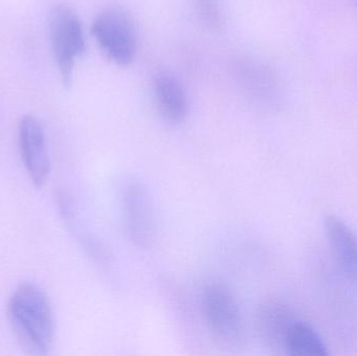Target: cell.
<instances>
[{"label":"cell","instance_id":"cell-1","mask_svg":"<svg viewBox=\"0 0 357 356\" xmlns=\"http://www.w3.org/2000/svg\"><path fill=\"white\" fill-rule=\"evenodd\" d=\"M10 325L21 346L35 355H47L54 343V319L45 292L37 284H22L8 307Z\"/></svg>","mask_w":357,"mask_h":356},{"label":"cell","instance_id":"cell-2","mask_svg":"<svg viewBox=\"0 0 357 356\" xmlns=\"http://www.w3.org/2000/svg\"><path fill=\"white\" fill-rule=\"evenodd\" d=\"M48 31L54 61L67 87L73 82L75 62L87 49L81 20L69 6L58 4L48 15Z\"/></svg>","mask_w":357,"mask_h":356},{"label":"cell","instance_id":"cell-3","mask_svg":"<svg viewBox=\"0 0 357 356\" xmlns=\"http://www.w3.org/2000/svg\"><path fill=\"white\" fill-rule=\"evenodd\" d=\"M100 49L119 66L133 62L137 52L135 23L127 10L111 6L98 15L91 26Z\"/></svg>","mask_w":357,"mask_h":356},{"label":"cell","instance_id":"cell-4","mask_svg":"<svg viewBox=\"0 0 357 356\" xmlns=\"http://www.w3.org/2000/svg\"><path fill=\"white\" fill-rule=\"evenodd\" d=\"M202 313L212 332L225 342L237 344L245 338V321L230 291L220 284H209L202 293Z\"/></svg>","mask_w":357,"mask_h":356},{"label":"cell","instance_id":"cell-5","mask_svg":"<svg viewBox=\"0 0 357 356\" xmlns=\"http://www.w3.org/2000/svg\"><path fill=\"white\" fill-rule=\"evenodd\" d=\"M123 189L121 202L128 236L136 246L146 248L156 238L154 201L146 186L139 182H128Z\"/></svg>","mask_w":357,"mask_h":356},{"label":"cell","instance_id":"cell-6","mask_svg":"<svg viewBox=\"0 0 357 356\" xmlns=\"http://www.w3.org/2000/svg\"><path fill=\"white\" fill-rule=\"evenodd\" d=\"M21 158L31 183L43 187L50 173V160L43 127L36 117L25 115L18 127Z\"/></svg>","mask_w":357,"mask_h":356},{"label":"cell","instance_id":"cell-7","mask_svg":"<svg viewBox=\"0 0 357 356\" xmlns=\"http://www.w3.org/2000/svg\"><path fill=\"white\" fill-rule=\"evenodd\" d=\"M325 233L333 254L346 277L357 286V236L354 230L337 215L324 221Z\"/></svg>","mask_w":357,"mask_h":356},{"label":"cell","instance_id":"cell-8","mask_svg":"<svg viewBox=\"0 0 357 356\" xmlns=\"http://www.w3.org/2000/svg\"><path fill=\"white\" fill-rule=\"evenodd\" d=\"M153 89L161 116L171 123H182L188 111V102L177 77L169 71H158L153 79Z\"/></svg>","mask_w":357,"mask_h":356},{"label":"cell","instance_id":"cell-9","mask_svg":"<svg viewBox=\"0 0 357 356\" xmlns=\"http://www.w3.org/2000/svg\"><path fill=\"white\" fill-rule=\"evenodd\" d=\"M295 321L291 311L278 303L264 305L257 314V327L260 336L273 345L282 346L287 330Z\"/></svg>","mask_w":357,"mask_h":356},{"label":"cell","instance_id":"cell-10","mask_svg":"<svg viewBox=\"0 0 357 356\" xmlns=\"http://www.w3.org/2000/svg\"><path fill=\"white\" fill-rule=\"evenodd\" d=\"M283 348L293 356H326L328 349L320 334L308 324L296 320L287 330Z\"/></svg>","mask_w":357,"mask_h":356},{"label":"cell","instance_id":"cell-11","mask_svg":"<svg viewBox=\"0 0 357 356\" xmlns=\"http://www.w3.org/2000/svg\"><path fill=\"white\" fill-rule=\"evenodd\" d=\"M197 12L206 25L210 29L220 27V10L218 0H195Z\"/></svg>","mask_w":357,"mask_h":356},{"label":"cell","instance_id":"cell-12","mask_svg":"<svg viewBox=\"0 0 357 356\" xmlns=\"http://www.w3.org/2000/svg\"><path fill=\"white\" fill-rule=\"evenodd\" d=\"M354 1H356V6H357V0H354Z\"/></svg>","mask_w":357,"mask_h":356}]
</instances>
